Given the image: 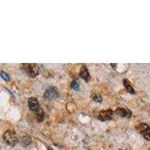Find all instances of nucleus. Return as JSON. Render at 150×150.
<instances>
[{"mask_svg":"<svg viewBox=\"0 0 150 150\" xmlns=\"http://www.w3.org/2000/svg\"><path fill=\"white\" fill-rule=\"evenodd\" d=\"M23 70L29 77H35L40 74L41 71V66L36 64H25L23 65Z\"/></svg>","mask_w":150,"mask_h":150,"instance_id":"f257e3e1","label":"nucleus"},{"mask_svg":"<svg viewBox=\"0 0 150 150\" xmlns=\"http://www.w3.org/2000/svg\"><path fill=\"white\" fill-rule=\"evenodd\" d=\"M3 139L5 143H7L8 145L11 146H15L17 142H18L17 134L13 131H6L3 135Z\"/></svg>","mask_w":150,"mask_h":150,"instance_id":"f03ea898","label":"nucleus"},{"mask_svg":"<svg viewBox=\"0 0 150 150\" xmlns=\"http://www.w3.org/2000/svg\"><path fill=\"white\" fill-rule=\"evenodd\" d=\"M137 131L140 132V134L147 140H150V127L146 123H140L138 126L137 127Z\"/></svg>","mask_w":150,"mask_h":150,"instance_id":"7ed1b4c3","label":"nucleus"},{"mask_svg":"<svg viewBox=\"0 0 150 150\" xmlns=\"http://www.w3.org/2000/svg\"><path fill=\"white\" fill-rule=\"evenodd\" d=\"M44 97L46 99L52 100V99H55L56 98H58L59 93L55 87L50 86L45 91V94H44Z\"/></svg>","mask_w":150,"mask_h":150,"instance_id":"20e7f679","label":"nucleus"},{"mask_svg":"<svg viewBox=\"0 0 150 150\" xmlns=\"http://www.w3.org/2000/svg\"><path fill=\"white\" fill-rule=\"evenodd\" d=\"M112 110H106L100 111L98 114V119L101 121H108L112 119Z\"/></svg>","mask_w":150,"mask_h":150,"instance_id":"39448f33","label":"nucleus"},{"mask_svg":"<svg viewBox=\"0 0 150 150\" xmlns=\"http://www.w3.org/2000/svg\"><path fill=\"white\" fill-rule=\"evenodd\" d=\"M28 104H29V110L32 111H34V112H36V111L38 110L39 109V104H38V101L37 98L34 97H32L29 99L28 101Z\"/></svg>","mask_w":150,"mask_h":150,"instance_id":"423d86ee","label":"nucleus"},{"mask_svg":"<svg viewBox=\"0 0 150 150\" xmlns=\"http://www.w3.org/2000/svg\"><path fill=\"white\" fill-rule=\"evenodd\" d=\"M116 113L119 116L124 118H129L131 116V112L128 109H125V108H117L116 110Z\"/></svg>","mask_w":150,"mask_h":150,"instance_id":"0eeeda50","label":"nucleus"},{"mask_svg":"<svg viewBox=\"0 0 150 150\" xmlns=\"http://www.w3.org/2000/svg\"><path fill=\"white\" fill-rule=\"evenodd\" d=\"M80 76L82 77L83 79H84L86 82H89V80H90L91 77H90V75H89V71H88V69H87L86 65H83L81 69H80Z\"/></svg>","mask_w":150,"mask_h":150,"instance_id":"6e6552de","label":"nucleus"},{"mask_svg":"<svg viewBox=\"0 0 150 150\" xmlns=\"http://www.w3.org/2000/svg\"><path fill=\"white\" fill-rule=\"evenodd\" d=\"M123 83H124V86H125V89H126V90L128 91L129 93H131V94L135 93L134 89L133 87L131 86V84H130L128 80H127V79H124V80H123Z\"/></svg>","mask_w":150,"mask_h":150,"instance_id":"1a4fd4ad","label":"nucleus"},{"mask_svg":"<svg viewBox=\"0 0 150 150\" xmlns=\"http://www.w3.org/2000/svg\"><path fill=\"white\" fill-rule=\"evenodd\" d=\"M44 116H45L44 111L41 108H39L38 110L36 111V118H37L38 122H42L43 120H44Z\"/></svg>","mask_w":150,"mask_h":150,"instance_id":"9d476101","label":"nucleus"},{"mask_svg":"<svg viewBox=\"0 0 150 150\" xmlns=\"http://www.w3.org/2000/svg\"><path fill=\"white\" fill-rule=\"evenodd\" d=\"M79 87H80V83H79V81L77 80H74L72 81V83H71V88L74 90L77 91L79 90Z\"/></svg>","mask_w":150,"mask_h":150,"instance_id":"9b49d317","label":"nucleus"},{"mask_svg":"<svg viewBox=\"0 0 150 150\" xmlns=\"http://www.w3.org/2000/svg\"><path fill=\"white\" fill-rule=\"evenodd\" d=\"M30 143H31V138L30 137H24L22 140V144L24 146H28Z\"/></svg>","mask_w":150,"mask_h":150,"instance_id":"f8f14e48","label":"nucleus"},{"mask_svg":"<svg viewBox=\"0 0 150 150\" xmlns=\"http://www.w3.org/2000/svg\"><path fill=\"white\" fill-rule=\"evenodd\" d=\"M92 98L94 101H97V102H101V101H102V98H101V96H98L96 94H93L92 96Z\"/></svg>","mask_w":150,"mask_h":150,"instance_id":"ddd939ff","label":"nucleus"},{"mask_svg":"<svg viewBox=\"0 0 150 150\" xmlns=\"http://www.w3.org/2000/svg\"><path fill=\"white\" fill-rule=\"evenodd\" d=\"M1 77H2V78L4 80H5V81H8V80H10V77H9V76L8 75V74H6L4 71L1 72Z\"/></svg>","mask_w":150,"mask_h":150,"instance_id":"4468645a","label":"nucleus"},{"mask_svg":"<svg viewBox=\"0 0 150 150\" xmlns=\"http://www.w3.org/2000/svg\"><path fill=\"white\" fill-rule=\"evenodd\" d=\"M149 150H150V149H149Z\"/></svg>","mask_w":150,"mask_h":150,"instance_id":"2eb2a0df","label":"nucleus"}]
</instances>
